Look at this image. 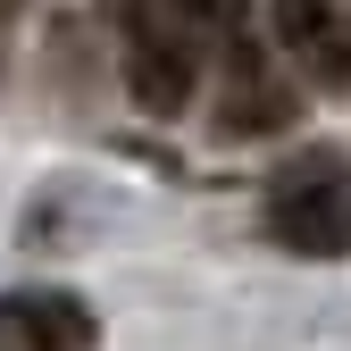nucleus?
Here are the masks:
<instances>
[{
  "label": "nucleus",
  "mask_w": 351,
  "mask_h": 351,
  "mask_svg": "<svg viewBox=\"0 0 351 351\" xmlns=\"http://www.w3.org/2000/svg\"><path fill=\"white\" fill-rule=\"evenodd\" d=\"M268 34L301 84L351 93V9L343 0H268Z\"/></svg>",
  "instance_id": "obj_3"
},
{
  "label": "nucleus",
  "mask_w": 351,
  "mask_h": 351,
  "mask_svg": "<svg viewBox=\"0 0 351 351\" xmlns=\"http://www.w3.org/2000/svg\"><path fill=\"white\" fill-rule=\"evenodd\" d=\"M268 234L301 259H343L351 251V159L343 151H301L268 184Z\"/></svg>",
  "instance_id": "obj_1"
},
{
  "label": "nucleus",
  "mask_w": 351,
  "mask_h": 351,
  "mask_svg": "<svg viewBox=\"0 0 351 351\" xmlns=\"http://www.w3.org/2000/svg\"><path fill=\"white\" fill-rule=\"evenodd\" d=\"M167 9H176V25H184L193 42H201V34L234 42V34H243V17H251V0H167Z\"/></svg>",
  "instance_id": "obj_6"
},
{
  "label": "nucleus",
  "mask_w": 351,
  "mask_h": 351,
  "mask_svg": "<svg viewBox=\"0 0 351 351\" xmlns=\"http://www.w3.org/2000/svg\"><path fill=\"white\" fill-rule=\"evenodd\" d=\"M0 351H93V310L59 285L0 293Z\"/></svg>",
  "instance_id": "obj_5"
},
{
  "label": "nucleus",
  "mask_w": 351,
  "mask_h": 351,
  "mask_svg": "<svg viewBox=\"0 0 351 351\" xmlns=\"http://www.w3.org/2000/svg\"><path fill=\"white\" fill-rule=\"evenodd\" d=\"M193 75H201V42L176 25V9H143L125 17V84H134V101L151 117H176L193 101Z\"/></svg>",
  "instance_id": "obj_2"
},
{
  "label": "nucleus",
  "mask_w": 351,
  "mask_h": 351,
  "mask_svg": "<svg viewBox=\"0 0 351 351\" xmlns=\"http://www.w3.org/2000/svg\"><path fill=\"white\" fill-rule=\"evenodd\" d=\"M17 9H25V0H0V25H9V17H17Z\"/></svg>",
  "instance_id": "obj_8"
},
{
  "label": "nucleus",
  "mask_w": 351,
  "mask_h": 351,
  "mask_svg": "<svg viewBox=\"0 0 351 351\" xmlns=\"http://www.w3.org/2000/svg\"><path fill=\"white\" fill-rule=\"evenodd\" d=\"M293 84L259 59V42L251 34H234L226 42V84H217V134L226 143H251V134H285L293 125Z\"/></svg>",
  "instance_id": "obj_4"
},
{
  "label": "nucleus",
  "mask_w": 351,
  "mask_h": 351,
  "mask_svg": "<svg viewBox=\"0 0 351 351\" xmlns=\"http://www.w3.org/2000/svg\"><path fill=\"white\" fill-rule=\"evenodd\" d=\"M101 9H109V17H117V25H125V17H134V9H143V0H101Z\"/></svg>",
  "instance_id": "obj_7"
}]
</instances>
